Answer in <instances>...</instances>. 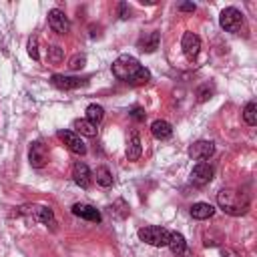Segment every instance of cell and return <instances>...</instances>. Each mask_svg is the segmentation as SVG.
Wrapping results in <instances>:
<instances>
[{"instance_id": "ac0fdd59", "label": "cell", "mask_w": 257, "mask_h": 257, "mask_svg": "<svg viewBox=\"0 0 257 257\" xmlns=\"http://www.w3.org/2000/svg\"><path fill=\"white\" fill-rule=\"evenodd\" d=\"M151 133H153V137L155 139H159V141H165V139H169L171 135H173V126L167 122V120H155L153 124H151Z\"/></svg>"}, {"instance_id": "d4e9b609", "label": "cell", "mask_w": 257, "mask_h": 257, "mask_svg": "<svg viewBox=\"0 0 257 257\" xmlns=\"http://www.w3.org/2000/svg\"><path fill=\"white\" fill-rule=\"evenodd\" d=\"M211 94H213V88H211L209 84H203V86H199V88H197V98H199V102L209 100V98H211Z\"/></svg>"}, {"instance_id": "9c48e42d", "label": "cell", "mask_w": 257, "mask_h": 257, "mask_svg": "<svg viewBox=\"0 0 257 257\" xmlns=\"http://www.w3.org/2000/svg\"><path fill=\"white\" fill-rule=\"evenodd\" d=\"M48 24H50V28H52L54 32H58V34H66V32L70 30V22H68L66 14H64L62 10H58V8H52V10L48 12Z\"/></svg>"}, {"instance_id": "9a60e30c", "label": "cell", "mask_w": 257, "mask_h": 257, "mask_svg": "<svg viewBox=\"0 0 257 257\" xmlns=\"http://www.w3.org/2000/svg\"><path fill=\"white\" fill-rule=\"evenodd\" d=\"M141 153H143V147H141L139 131H131L128 141H126V159L128 161H139L141 159Z\"/></svg>"}, {"instance_id": "cb8c5ba5", "label": "cell", "mask_w": 257, "mask_h": 257, "mask_svg": "<svg viewBox=\"0 0 257 257\" xmlns=\"http://www.w3.org/2000/svg\"><path fill=\"white\" fill-rule=\"evenodd\" d=\"M28 54H30L32 60H38L40 58V54H38V38L36 36H30L28 38Z\"/></svg>"}, {"instance_id": "f546056e", "label": "cell", "mask_w": 257, "mask_h": 257, "mask_svg": "<svg viewBox=\"0 0 257 257\" xmlns=\"http://www.w3.org/2000/svg\"><path fill=\"white\" fill-rule=\"evenodd\" d=\"M179 8H181L183 12H195V8H197V6H195V4H191V2H183Z\"/></svg>"}, {"instance_id": "f1b7e54d", "label": "cell", "mask_w": 257, "mask_h": 257, "mask_svg": "<svg viewBox=\"0 0 257 257\" xmlns=\"http://www.w3.org/2000/svg\"><path fill=\"white\" fill-rule=\"evenodd\" d=\"M118 10H120V18L126 20V18H128V6H126L124 2H120V4H118Z\"/></svg>"}, {"instance_id": "3957f363", "label": "cell", "mask_w": 257, "mask_h": 257, "mask_svg": "<svg viewBox=\"0 0 257 257\" xmlns=\"http://www.w3.org/2000/svg\"><path fill=\"white\" fill-rule=\"evenodd\" d=\"M16 215H22V217H28L32 221H38L42 225L54 227V213H52V209H48L44 205H22V207H18Z\"/></svg>"}, {"instance_id": "44dd1931", "label": "cell", "mask_w": 257, "mask_h": 257, "mask_svg": "<svg viewBox=\"0 0 257 257\" xmlns=\"http://www.w3.org/2000/svg\"><path fill=\"white\" fill-rule=\"evenodd\" d=\"M243 120L249 126H255L257 124V104H255V100H251V102L245 104V108H243Z\"/></svg>"}, {"instance_id": "7402d4cb", "label": "cell", "mask_w": 257, "mask_h": 257, "mask_svg": "<svg viewBox=\"0 0 257 257\" xmlns=\"http://www.w3.org/2000/svg\"><path fill=\"white\" fill-rule=\"evenodd\" d=\"M74 128H76V133H80L82 137H96V126L94 124H90L86 118L84 120H74V124H72Z\"/></svg>"}, {"instance_id": "d6986e66", "label": "cell", "mask_w": 257, "mask_h": 257, "mask_svg": "<svg viewBox=\"0 0 257 257\" xmlns=\"http://www.w3.org/2000/svg\"><path fill=\"white\" fill-rule=\"evenodd\" d=\"M169 249L175 253V255H183L185 253V249H187V241H185V237L181 235V233H177V231H171L169 233Z\"/></svg>"}, {"instance_id": "603a6c76", "label": "cell", "mask_w": 257, "mask_h": 257, "mask_svg": "<svg viewBox=\"0 0 257 257\" xmlns=\"http://www.w3.org/2000/svg\"><path fill=\"white\" fill-rule=\"evenodd\" d=\"M94 179H96V185H100V187H110L112 185V175L106 167H98L96 173H94Z\"/></svg>"}, {"instance_id": "83f0119b", "label": "cell", "mask_w": 257, "mask_h": 257, "mask_svg": "<svg viewBox=\"0 0 257 257\" xmlns=\"http://www.w3.org/2000/svg\"><path fill=\"white\" fill-rule=\"evenodd\" d=\"M131 116H133L135 120H145L147 112H145L141 106H133V108H131Z\"/></svg>"}, {"instance_id": "5bb4252c", "label": "cell", "mask_w": 257, "mask_h": 257, "mask_svg": "<svg viewBox=\"0 0 257 257\" xmlns=\"http://www.w3.org/2000/svg\"><path fill=\"white\" fill-rule=\"evenodd\" d=\"M72 213L80 219H86V221H92V223H100V211L94 209L92 205H86V203H76L72 205Z\"/></svg>"}, {"instance_id": "ffe728a7", "label": "cell", "mask_w": 257, "mask_h": 257, "mask_svg": "<svg viewBox=\"0 0 257 257\" xmlns=\"http://www.w3.org/2000/svg\"><path fill=\"white\" fill-rule=\"evenodd\" d=\"M102 118H104V108L100 106V104H88L86 106V120L90 122V124H100L102 122Z\"/></svg>"}, {"instance_id": "484cf974", "label": "cell", "mask_w": 257, "mask_h": 257, "mask_svg": "<svg viewBox=\"0 0 257 257\" xmlns=\"http://www.w3.org/2000/svg\"><path fill=\"white\" fill-rule=\"evenodd\" d=\"M48 60L54 62V64H58V62L62 60V48H60V46H52V48L48 50Z\"/></svg>"}, {"instance_id": "30bf717a", "label": "cell", "mask_w": 257, "mask_h": 257, "mask_svg": "<svg viewBox=\"0 0 257 257\" xmlns=\"http://www.w3.org/2000/svg\"><path fill=\"white\" fill-rule=\"evenodd\" d=\"M181 48H183V54L189 60H193L199 54V50H201V38L195 32H185L183 40H181Z\"/></svg>"}, {"instance_id": "52a82bcc", "label": "cell", "mask_w": 257, "mask_h": 257, "mask_svg": "<svg viewBox=\"0 0 257 257\" xmlns=\"http://www.w3.org/2000/svg\"><path fill=\"white\" fill-rule=\"evenodd\" d=\"M28 161H30V165L34 169H42L48 163V149H46V145L40 143V141L32 143L30 149H28Z\"/></svg>"}, {"instance_id": "7c38bea8", "label": "cell", "mask_w": 257, "mask_h": 257, "mask_svg": "<svg viewBox=\"0 0 257 257\" xmlns=\"http://www.w3.org/2000/svg\"><path fill=\"white\" fill-rule=\"evenodd\" d=\"M211 179H213V167H211V165H207V163H197V165L193 167V171H191V183L203 187V185L211 183Z\"/></svg>"}, {"instance_id": "4fadbf2b", "label": "cell", "mask_w": 257, "mask_h": 257, "mask_svg": "<svg viewBox=\"0 0 257 257\" xmlns=\"http://www.w3.org/2000/svg\"><path fill=\"white\" fill-rule=\"evenodd\" d=\"M72 179L74 183L80 187V189H88L90 183H92V175L88 171V167L82 163V161H76L74 167H72Z\"/></svg>"}, {"instance_id": "7a4b0ae2", "label": "cell", "mask_w": 257, "mask_h": 257, "mask_svg": "<svg viewBox=\"0 0 257 257\" xmlns=\"http://www.w3.org/2000/svg\"><path fill=\"white\" fill-rule=\"evenodd\" d=\"M217 205L227 215L239 217L249 211V197H247V193L237 191V189H221L217 193Z\"/></svg>"}, {"instance_id": "ba28073f", "label": "cell", "mask_w": 257, "mask_h": 257, "mask_svg": "<svg viewBox=\"0 0 257 257\" xmlns=\"http://www.w3.org/2000/svg\"><path fill=\"white\" fill-rule=\"evenodd\" d=\"M213 153H215V145L211 141H197V143H193L189 147V157L193 161H199V163H203L205 159H209Z\"/></svg>"}, {"instance_id": "8992f818", "label": "cell", "mask_w": 257, "mask_h": 257, "mask_svg": "<svg viewBox=\"0 0 257 257\" xmlns=\"http://www.w3.org/2000/svg\"><path fill=\"white\" fill-rule=\"evenodd\" d=\"M56 137L66 145V149L70 153H74V155H84L86 153V145L82 143V139L76 133H72V131H58Z\"/></svg>"}, {"instance_id": "6da1fadb", "label": "cell", "mask_w": 257, "mask_h": 257, "mask_svg": "<svg viewBox=\"0 0 257 257\" xmlns=\"http://www.w3.org/2000/svg\"><path fill=\"white\" fill-rule=\"evenodd\" d=\"M110 68H112V74H114L118 80L126 82V84L139 86V84H145V82L151 80V72H149L135 56H131V54H120V56L112 62Z\"/></svg>"}, {"instance_id": "4316f807", "label": "cell", "mask_w": 257, "mask_h": 257, "mask_svg": "<svg viewBox=\"0 0 257 257\" xmlns=\"http://www.w3.org/2000/svg\"><path fill=\"white\" fill-rule=\"evenodd\" d=\"M84 62H86V56H84V54H80V56H74V58L70 60V64H68V66H70L72 70H78V68H82V66H84Z\"/></svg>"}, {"instance_id": "5b68a950", "label": "cell", "mask_w": 257, "mask_h": 257, "mask_svg": "<svg viewBox=\"0 0 257 257\" xmlns=\"http://www.w3.org/2000/svg\"><path fill=\"white\" fill-rule=\"evenodd\" d=\"M219 24H221V28H225L227 32L239 34L241 28H243V14H241L237 8L229 6V8H225V10L219 14Z\"/></svg>"}, {"instance_id": "8fae6325", "label": "cell", "mask_w": 257, "mask_h": 257, "mask_svg": "<svg viewBox=\"0 0 257 257\" xmlns=\"http://www.w3.org/2000/svg\"><path fill=\"white\" fill-rule=\"evenodd\" d=\"M50 84L60 88V90H70V88H78L86 84V78H76V76H64V74H52L50 76Z\"/></svg>"}, {"instance_id": "277c9868", "label": "cell", "mask_w": 257, "mask_h": 257, "mask_svg": "<svg viewBox=\"0 0 257 257\" xmlns=\"http://www.w3.org/2000/svg\"><path fill=\"white\" fill-rule=\"evenodd\" d=\"M169 233L165 227H159V225H145L139 229V239L153 245V247H165L169 243Z\"/></svg>"}, {"instance_id": "e0dca14e", "label": "cell", "mask_w": 257, "mask_h": 257, "mask_svg": "<svg viewBox=\"0 0 257 257\" xmlns=\"http://www.w3.org/2000/svg\"><path fill=\"white\" fill-rule=\"evenodd\" d=\"M159 40H161V34L155 30V32H149L145 34L141 40H139V48L143 52H155L159 48Z\"/></svg>"}, {"instance_id": "2e32d148", "label": "cell", "mask_w": 257, "mask_h": 257, "mask_svg": "<svg viewBox=\"0 0 257 257\" xmlns=\"http://www.w3.org/2000/svg\"><path fill=\"white\" fill-rule=\"evenodd\" d=\"M213 213H215V207L209 205V203H195V205H191V217L197 219V221H205V219L213 217Z\"/></svg>"}]
</instances>
